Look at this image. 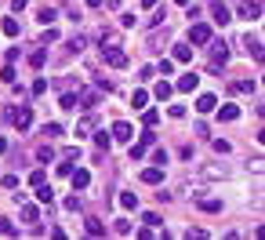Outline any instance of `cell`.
Returning <instances> with one entry per match:
<instances>
[{
  "instance_id": "cell-1",
  "label": "cell",
  "mask_w": 265,
  "mask_h": 240,
  "mask_svg": "<svg viewBox=\"0 0 265 240\" xmlns=\"http://www.w3.org/2000/svg\"><path fill=\"white\" fill-rule=\"evenodd\" d=\"M8 120H11L19 131H26L29 124H33V109H29V106H15V109H8Z\"/></svg>"
},
{
  "instance_id": "cell-2",
  "label": "cell",
  "mask_w": 265,
  "mask_h": 240,
  "mask_svg": "<svg viewBox=\"0 0 265 240\" xmlns=\"http://www.w3.org/2000/svg\"><path fill=\"white\" fill-rule=\"evenodd\" d=\"M102 58H105V62L113 66V69H123V66H127V55H123V51L116 48V44H109V48L102 44Z\"/></svg>"
},
{
  "instance_id": "cell-3",
  "label": "cell",
  "mask_w": 265,
  "mask_h": 240,
  "mask_svg": "<svg viewBox=\"0 0 265 240\" xmlns=\"http://www.w3.org/2000/svg\"><path fill=\"white\" fill-rule=\"evenodd\" d=\"M225 62H229V48H225L222 40H218V44H211V66L218 69V66H225Z\"/></svg>"
},
{
  "instance_id": "cell-4",
  "label": "cell",
  "mask_w": 265,
  "mask_h": 240,
  "mask_svg": "<svg viewBox=\"0 0 265 240\" xmlns=\"http://www.w3.org/2000/svg\"><path fill=\"white\" fill-rule=\"evenodd\" d=\"M189 40H193V44H211V26L196 22V26L189 29Z\"/></svg>"
},
{
  "instance_id": "cell-5",
  "label": "cell",
  "mask_w": 265,
  "mask_h": 240,
  "mask_svg": "<svg viewBox=\"0 0 265 240\" xmlns=\"http://www.w3.org/2000/svg\"><path fill=\"white\" fill-rule=\"evenodd\" d=\"M113 139H116V142H131V139H135V131H131L127 120H116V124H113Z\"/></svg>"
},
{
  "instance_id": "cell-6",
  "label": "cell",
  "mask_w": 265,
  "mask_h": 240,
  "mask_svg": "<svg viewBox=\"0 0 265 240\" xmlns=\"http://www.w3.org/2000/svg\"><path fill=\"white\" fill-rule=\"evenodd\" d=\"M240 19H261V4L258 0H243L240 4Z\"/></svg>"
},
{
  "instance_id": "cell-7",
  "label": "cell",
  "mask_w": 265,
  "mask_h": 240,
  "mask_svg": "<svg viewBox=\"0 0 265 240\" xmlns=\"http://www.w3.org/2000/svg\"><path fill=\"white\" fill-rule=\"evenodd\" d=\"M69 182H73V189H87L91 186V171H69Z\"/></svg>"
},
{
  "instance_id": "cell-8",
  "label": "cell",
  "mask_w": 265,
  "mask_h": 240,
  "mask_svg": "<svg viewBox=\"0 0 265 240\" xmlns=\"http://www.w3.org/2000/svg\"><path fill=\"white\" fill-rule=\"evenodd\" d=\"M142 182H146V186H160V182H164V168H146V171H142Z\"/></svg>"
},
{
  "instance_id": "cell-9",
  "label": "cell",
  "mask_w": 265,
  "mask_h": 240,
  "mask_svg": "<svg viewBox=\"0 0 265 240\" xmlns=\"http://www.w3.org/2000/svg\"><path fill=\"white\" fill-rule=\"evenodd\" d=\"M196 84H200V77H196V73H185V77H178V91H196Z\"/></svg>"
},
{
  "instance_id": "cell-10",
  "label": "cell",
  "mask_w": 265,
  "mask_h": 240,
  "mask_svg": "<svg viewBox=\"0 0 265 240\" xmlns=\"http://www.w3.org/2000/svg\"><path fill=\"white\" fill-rule=\"evenodd\" d=\"M214 106H218L214 95H200V98H196V113H211Z\"/></svg>"
},
{
  "instance_id": "cell-11",
  "label": "cell",
  "mask_w": 265,
  "mask_h": 240,
  "mask_svg": "<svg viewBox=\"0 0 265 240\" xmlns=\"http://www.w3.org/2000/svg\"><path fill=\"white\" fill-rule=\"evenodd\" d=\"M229 87H232V91H236V95H251V91H254L258 84H254V80H232Z\"/></svg>"
},
{
  "instance_id": "cell-12",
  "label": "cell",
  "mask_w": 265,
  "mask_h": 240,
  "mask_svg": "<svg viewBox=\"0 0 265 240\" xmlns=\"http://www.w3.org/2000/svg\"><path fill=\"white\" fill-rule=\"evenodd\" d=\"M214 22H218V26H225V22H229V8L222 4V0H214Z\"/></svg>"
},
{
  "instance_id": "cell-13",
  "label": "cell",
  "mask_w": 265,
  "mask_h": 240,
  "mask_svg": "<svg viewBox=\"0 0 265 240\" xmlns=\"http://www.w3.org/2000/svg\"><path fill=\"white\" fill-rule=\"evenodd\" d=\"M193 58V48L189 44H175V62H189Z\"/></svg>"
},
{
  "instance_id": "cell-14",
  "label": "cell",
  "mask_w": 265,
  "mask_h": 240,
  "mask_svg": "<svg viewBox=\"0 0 265 240\" xmlns=\"http://www.w3.org/2000/svg\"><path fill=\"white\" fill-rule=\"evenodd\" d=\"M33 189H37V200H40V204H51V200H55L51 186H44V182H40V186H33Z\"/></svg>"
},
{
  "instance_id": "cell-15",
  "label": "cell",
  "mask_w": 265,
  "mask_h": 240,
  "mask_svg": "<svg viewBox=\"0 0 265 240\" xmlns=\"http://www.w3.org/2000/svg\"><path fill=\"white\" fill-rule=\"evenodd\" d=\"M196 207H200V211H211V215H214V211H222V200H207V197H204V200H196Z\"/></svg>"
},
{
  "instance_id": "cell-16",
  "label": "cell",
  "mask_w": 265,
  "mask_h": 240,
  "mask_svg": "<svg viewBox=\"0 0 265 240\" xmlns=\"http://www.w3.org/2000/svg\"><path fill=\"white\" fill-rule=\"evenodd\" d=\"M146 102H149V91H142V87H138V91L131 95V106H135V109H146Z\"/></svg>"
},
{
  "instance_id": "cell-17",
  "label": "cell",
  "mask_w": 265,
  "mask_h": 240,
  "mask_svg": "<svg viewBox=\"0 0 265 240\" xmlns=\"http://www.w3.org/2000/svg\"><path fill=\"white\" fill-rule=\"evenodd\" d=\"M120 207L135 211V207H138V193H120Z\"/></svg>"
},
{
  "instance_id": "cell-18",
  "label": "cell",
  "mask_w": 265,
  "mask_h": 240,
  "mask_svg": "<svg viewBox=\"0 0 265 240\" xmlns=\"http://www.w3.org/2000/svg\"><path fill=\"white\" fill-rule=\"evenodd\" d=\"M171 91H175V87H171V84H167V80H160V84H157V87H153V95H157V98H160V102H164V98H171Z\"/></svg>"
},
{
  "instance_id": "cell-19",
  "label": "cell",
  "mask_w": 265,
  "mask_h": 240,
  "mask_svg": "<svg viewBox=\"0 0 265 240\" xmlns=\"http://www.w3.org/2000/svg\"><path fill=\"white\" fill-rule=\"evenodd\" d=\"M87 233H91V236H102V233H105L102 218H87Z\"/></svg>"
},
{
  "instance_id": "cell-20",
  "label": "cell",
  "mask_w": 265,
  "mask_h": 240,
  "mask_svg": "<svg viewBox=\"0 0 265 240\" xmlns=\"http://www.w3.org/2000/svg\"><path fill=\"white\" fill-rule=\"evenodd\" d=\"M218 116L229 124V120H236V116H240V109H236V106H222V109H218Z\"/></svg>"
},
{
  "instance_id": "cell-21",
  "label": "cell",
  "mask_w": 265,
  "mask_h": 240,
  "mask_svg": "<svg viewBox=\"0 0 265 240\" xmlns=\"http://www.w3.org/2000/svg\"><path fill=\"white\" fill-rule=\"evenodd\" d=\"M44 62H48V51H33V55H29V66H33V69H40Z\"/></svg>"
},
{
  "instance_id": "cell-22",
  "label": "cell",
  "mask_w": 265,
  "mask_h": 240,
  "mask_svg": "<svg viewBox=\"0 0 265 240\" xmlns=\"http://www.w3.org/2000/svg\"><path fill=\"white\" fill-rule=\"evenodd\" d=\"M37 160L51 164V160H55V149H51V146H40V149H37Z\"/></svg>"
},
{
  "instance_id": "cell-23",
  "label": "cell",
  "mask_w": 265,
  "mask_h": 240,
  "mask_svg": "<svg viewBox=\"0 0 265 240\" xmlns=\"http://www.w3.org/2000/svg\"><path fill=\"white\" fill-rule=\"evenodd\" d=\"M0 29H4V37H19V22H15V19H4Z\"/></svg>"
},
{
  "instance_id": "cell-24",
  "label": "cell",
  "mask_w": 265,
  "mask_h": 240,
  "mask_svg": "<svg viewBox=\"0 0 265 240\" xmlns=\"http://www.w3.org/2000/svg\"><path fill=\"white\" fill-rule=\"evenodd\" d=\"M58 106H62V109H76V95H73V91H66V95L58 98Z\"/></svg>"
},
{
  "instance_id": "cell-25",
  "label": "cell",
  "mask_w": 265,
  "mask_h": 240,
  "mask_svg": "<svg viewBox=\"0 0 265 240\" xmlns=\"http://www.w3.org/2000/svg\"><path fill=\"white\" fill-rule=\"evenodd\" d=\"M157 120H160L157 109H146V113H142V124H146V128H157Z\"/></svg>"
},
{
  "instance_id": "cell-26",
  "label": "cell",
  "mask_w": 265,
  "mask_h": 240,
  "mask_svg": "<svg viewBox=\"0 0 265 240\" xmlns=\"http://www.w3.org/2000/svg\"><path fill=\"white\" fill-rule=\"evenodd\" d=\"M22 218H26V222H37V218H40V211H37L33 204H26V207H22Z\"/></svg>"
},
{
  "instance_id": "cell-27",
  "label": "cell",
  "mask_w": 265,
  "mask_h": 240,
  "mask_svg": "<svg viewBox=\"0 0 265 240\" xmlns=\"http://www.w3.org/2000/svg\"><path fill=\"white\" fill-rule=\"evenodd\" d=\"M29 91H33V95H44V91H48V80H44V77H37V80H33V87H29Z\"/></svg>"
},
{
  "instance_id": "cell-28",
  "label": "cell",
  "mask_w": 265,
  "mask_h": 240,
  "mask_svg": "<svg viewBox=\"0 0 265 240\" xmlns=\"http://www.w3.org/2000/svg\"><path fill=\"white\" fill-rule=\"evenodd\" d=\"M40 22L51 26V22H55V8H40Z\"/></svg>"
},
{
  "instance_id": "cell-29",
  "label": "cell",
  "mask_w": 265,
  "mask_h": 240,
  "mask_svg": "<svg viewBox=\"0 0 265 240\" xmlns=\"http://www.w3.org/2000/svg\"><path fill=\"white\" fill-rule=\"evenodd\" d=\"M91 128H95V116H84V120H80V128H76V135H87Z\"/></svg>"
},
{
  "instance_id": "cell-30",
  "label": "cell",
  "mask_w": 265,
  "mask_h": 240,
  "mask_svg": "<svg viewBox=\"0 0 265 240\" xmlns=\"http://www.w3.org/2000/svg\"><path fill=\"white\" fill-rule=\"evenodd\" d=\"M15 233H19V229H15L8 218H0V236H15Z\"/></svg>"
},
{
  "instance_id": "cell-31",
  "label": "cell",
  "mask_w": 265,
  "mask_h": 240,
  "mask_svg": "<svg viewBox=\"0 0 265 240\" xmlns=\"http://www.w3.org/2000/svg\"><path fill=\"white\" fill-rule=\"evenodd\" d=\"M95 142H98V149H109V142H113V135H105V131H98V135H95Z\"/></svg>"
},
{
  "instance_id": "cell-32",
  "label": "cell",
  "mask_w": 265,
  "mask_h": 240,
  "mask_svg": "<svg viewBox=\"0 0 265 240\" xmlns=\"http://www.w3.org/2000/svg\"><path fill=\"white\" fill-rule=\"evenodd\" d=\"M44 135H48V139H58V135H62V124H44Z\"/></svg>"
},
{
  "instance_id": "cell-33",
  "label": "cell",
  "mask_w": 265,
  "mask_h": 240,
  "mask_svg": "<svg viewBox=\"0 0 265 240\" xmlns=\"http://www.w3.org/2000/svg\"><path fill=\"white\" fill-rule=\"evenodd\" d=\"M142 157H146V146H142V142L131 146V160H142Z\"/></svg>"
},
{
  "instance_id": "cell-34",
  "label": "cell",
  "mask_w": 265,
  "mask_h": 240,
  "mask_svg": "<svg viewBox=\"0 0 265 240\" xmlns=\"http://www.w3.org/2000/svg\"><path fill=\"white\" fill-rule=\"evenodd\" d=\"M40 182H44V168H37L33 175H29V186H40Z\"/></svg>"
},
{
  "instance_id": "cell-35",
  "label": "cell",
  "mask_w": 265,
  "mask_h": 240,
  "mask_svg": "<svg viewBox=\"0 0 265 240\" xmlns=\"http://www.w3.org/2000/svg\"><path fill=\"white\" fill-rule=\"evenodd\" d=\"M157 69H160V73H164V77H167V73H171V69H175V62H171V58H160V66H157Z\"/></svg>"
},
{
  "instance_id": "cell-36",
  "label": "cell",
  "mask_w": 265,
  "mask_h": 240,
  "mask_svg": "<svg viewBox=\"0 0 265 240\" xmlns=\"http://www.w3.org/2000/svg\"><path fill=\"white\" fill-rule=\"evenodd\" d=\"M69 171H73V164H69V157H66V160L58 164V175H66V178H69Z\"/></svg>"
},
{
  "instance_id": "cell-37",
  "label": "cell",
  "mask_w": 265,
  "mask_h": 240,
  "mask_svg": "<svg viewBox=\"0 0 265 240\" xmlns=\"http://www.w3.org/2000/svg\"><path fill=\"white\" fill-rule=\"evenodd\" d=\"M55 40H58V33H55V29H48V33H44V40H40V44H44V48H48V44H55Z\"/></svg>"
},
{
  "instance_id": "cell-38",
  "label": "cell",
  "mask_w": 265,
  "mask_h": 240,
  "mask_svg": "<svg viewBox=\"0 0 265 240\" xmlns=\"http://www.w3.org/2000/svg\"><path fill=\"white\" fill-rule=\"evenodd\" d=\"M0 80H4V84H11V80H15V69H11V66H4V73H0Z\"/></svg>"
},
{
  "instance_id": "cell-39",
  "label": "cell",
  "mask_w": 265,
  "mask_h": 240,
  "mask_svg": "<svg viewBox=\"0 0 265 240\" xmlns=\"http://www.w3.org/2000/svg\"><path fill=\"white\" fill-rule=\"evenodd\" d=\"M80 207V197H66V211H76Z\"/></svg>"
},
{
  "instance_id": "cell-40",
  "label": "cell",
  "mask_w": 265,
  "mask_h": 240,
  "mask_svg": "<svg viewBox=\"0 0 265 240\" xmlns=\"http://www.w3.org/2000/svg\"><path fill=\"white\" fill-rule=\"evenodd\" d=\"M0 153H8V139H4V135H0Z\"/></svg>"
},
{
  "instance_id": "cell-41",
  "label": "cell",
  "mask_w": 265,
  "mask_h": 240,
  "mask_svg": "<svg viewBox=\"0 0 265 240\" xmlns=\"http://www.w3.org/2000/svg\"><path fill=\"white\" fill-rule=\"evenodd\" d=\"M105 4V0H87V8H102Z\"/></svg>"
},
{
  "instance_id": "cell-42",
  "label": "cell",
  "mask_w": 265,
  "mask_h": 240,
  "mask_svg": "<svg viewBox=\"0 0 265 240\" xmlns=\"http://www.w3.org/2000/svg\"><path fill=\"white\" fill-rule=\"evenodd\" d=\"M160 4V0H142V8H157Z\"/></svg>"
},
{
  "instance_id": "cell-43",
  "label": "cell",
  "mask_w": 265,
  "mask_h": 240,
  "mask_svg": "<svg viewBox=\"0 0 265 240\" xmlns=\"http://www.w3.org/2000/svg\"><path fill=\"white\" fill-rule=\"evenodd\" d=\"M175 4H182V8H189V0H175Z\"/></svg>"
},
{
  "instance_id": "cell-44",
  "label": "cell",
  "mask_w": 265,
  "mask_h": 240,
  "mask_svg": "<svg viewBox=\"0 0 265 240\" xmlns=\"http://www.w3.org/2000/svg\"><path fill=\"white\" fill-rule=\"evenodd\" d=\"M109 4H116V0H109Z\"/></svg>"
}]
</instances>
